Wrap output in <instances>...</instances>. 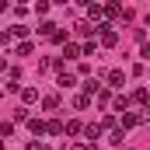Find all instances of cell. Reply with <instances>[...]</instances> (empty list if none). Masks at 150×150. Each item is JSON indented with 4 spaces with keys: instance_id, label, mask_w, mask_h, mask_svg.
Wrapping results in <instances>:
<instances>
[{
    "instance_id": "obj_1",
    "label": "cell",
    "mask_w": 150,
    "mask_h": 150,
    "mask_svg": "<svg viewBox=\"0 0 150 150\" xmlns=\"http://www.w3.org/2000/svg\"><path fill=\"white\" fill-rule=\"evenodd\" d=\"M94 32L101 35V45H105V49H112V45H119V32H115L112 25H105V21H101V25H94Z\"/></svg>"
},
{
    "instance_id": "obj_2",
    "label": "cell",
    "mask_w": 150,
    "mask_h": 150,
    "mask_svg": "<svg viewBox=\"0 0 150 150\" xmlns=\"http://www.w3.org/2000/svg\"><path fill=\"white\" fill-rule=\"evenodd\" d=\"M143 122H147V112H122V133L133 126H143Z\"/></svg>"
},
{
    "instance_id": "obj_3",
    "label": "cell",
    "mask_w": 150,
    "mask_h": 150,
    "mask_svg": "<svg viewBox=\"0 0 150 150\" xmlns=\"http://www.w3.org/2000/svg\"><path fill=\"white\" fill-rule=\"evenodd\" d=\"M101 18H105L101 4H87V25H101Z\"/></svg>"
},
{
    "instance_id": "obj_4",
    "label": "cell",
    "mask_w": 150,
    "mask_h": 150,
    "mask_svg": "<svg viewBox=\"0 0 150 150\" xmlns=\"http://www.w3.org/2000/svg\"><path fill=\"white\" fill-rule=\"evenodd\" d=\"M80 133H84L87 140H98V136H101V126H98V122H91V126H84Z\"/></svg>"
},
{
    "instance_id": "obj_5",
    "label": "cell",
    "mask_w": 150,
    "mask_h": 150,
    "mask_svg": "<svg viewBox=\"0 0 150 150\" xmlns=\"http://www.w3.org/2000/svg\"><path fill=\"white\" fill-rule=\"evenodd\" d=\"M147 87H136V94H133V98H129V101H133V105H140V108H143V105H147Z\"/></svg>"
},
{
    "instance_id": "obj_6",
    "label": "cell",
    "mask_w": 150,
    "mask_h": 150,
    "mask_svg": "<svg viewBox=\"0 0 150 150\" xmlns=\"http://www.w3.org/2000/svg\"><path fill=\"white\" fill-rule=\"evenodd\" d=\"M21 101H25V105L38 101V91H35V87H21Z\"/></svg>"
},
{
    "instance_id": "obj_7",
    "label": "cell",
    "mask_w": 150,
    "mask_h": 150,
    "mask_svg": "<svg viewBox=\"0 0 150 150\" xmlns=\"http://www.w3.org/2000/svg\"><path fill=\"white\" fill-rule=\"evenodd\" d=\"M77 56H80V45L67 42V49H63V63H67V59H77Z\"/></svg>"
},
{
    "instance_id": "obj_8",
    "label": "cell",
    "mask_w": 150,
    "mask_h": 150,
    "mask_svg": "<svg viewBox=\"0 0 150 150\" xmlns=\"http://www.w3.org/2000/svg\"><path fill=\"white\" fill-rule=\"evenodd\" d=\"M56 84H59V87H74V84H77V77H74V74H67V70H63V74L56 77Z\"/></svg>"
},
{
    "instance_id": "obj_9",
    "label": "cell",
    "mask_w": 150,
    "mask_h": 150,
    "mask_svg": "<svg viewBox=\"0 0 150 150\" xmlns=\"http://www.w3.org/2000/svg\"><path fill=\"white\" fill-rule=\"evenodd\" d=\"M122 80H126L122 70H108V84H112V87H122Z\"/></svg>"
},
{
    "instance_id": "obj_10",
    "label": "cell",
    "mask_w": 150,
    "mask_h": 150,
    "mask_svg": "<svg viewBox=\"0 0 150 150\" xmlns=\"http://www.w3.org/2000/svg\"><path fill=\"white\" fill-rule=\"evenodd\" d=\"M45 133H49V136H63V122H56V119L45 122Z\"/></svg>"
},
{
    "instance_id": "obj_11",
    "label": "cell",
    "mask_w": 150,
    "mask_h": 150,
    "mask_svg": "<svg viewBox=\"0 0 150 150\" xmlns=\"http://www.w3.org/2000/svg\"><path fill=\"white\" fill-rule=\"evenodd\" d=\"M28 129H32L35 136H42V133H45V122H42V119H28Z\"/></svg>"
},
{
    "instance_id": "obj_12",
    "label": "cell",
    "mask_w": 150,
    "mask_h": 150,
    "mask_svg": "<svg viewBox=\"0 0 150 150\" xmlns=\"http://www.w3.org/2000/svg\"><path fill=\"white\" fill-rule=\"evenodd\" d=\"M42 108H49V112L59 108V98H56V94H45V98H42Z\"/></svg>"
},
{
    "instance_id": "obj_13",
    "label": "cell",
    "mask_w": 150,
    "mask_h": 150,
    "mask_svg": "<svg viewBox=\"0 0 150 150\" xmlns=\"http://www.w3.org/2000/svg\"><path fill=\"white\" fill-rule=\"evenodd\" d=\"M101 11H105V18H119V14H122L119 4H108V7H101Z\"/></svg>"
},
{
    "instance_id": "obj_14",
    "label": "cell",
    "mask_w": 150,
    "mask_h": 150,
    "mask_svg": "<svg viewBox=\"0 0 150 150\" xmlns=\"http://www.w3.org/2000/svg\"><path fill=\"white\" fill-rule=\"evenodd\" d=\"M28 32H32V28H25V25H14V28H11L14 38H28Z\"/></svg>"
},
{
    "instance_id": "obj_15",
    "label": "cell",
    "mask_w": 150,
    "mask_h": 150,
    "mask_svg": "<svg viewBox=\"0 0 150 150\" xmlns=\"http://www.w3.org/2000/svg\"><path fill=\"white\" fill-rule=\"evenodd\" d=\"M122 140H126V133H122V129H112V133H108V143H115V147H119Z\"/></svg>"
},
{
    "instance_id": "obj_16",
    "label": "cell",
    "mask_w": 150,
    "mask_h": 150,
    "mask_svg": "<svg viewBox=\"0 0 150 150\" xmlns=\"http://www.w3.org/2000/svg\"><path fill=\"white\" fill-rule=\"evenodd\" d=\"M80 129H84V126H80V122H77V119H70V122H67V126H63V133H74V136H77V133H80Z\"/></svg>"
},
{
    "instance_id": "obj_17",
    "label": "cell",
    "mask_w": 150,
    "mask_h": 150,
    "mask_svg": "<svg viewBox=\"0 0 150 150\" xmlns=\"http://www.w3.org/2000/svg\"><path fill=\"white\" fill-rule=\"evenodd\" d=\"M52 32H56L52 21H42V25H38V35H52Z\"/></svg>"
},
{
    "instance_id": "obj_18",
    "label": "cell",
    "mask_w": 150,
    "mask_h": 150,
    "mask_svg": "<svg viewBox=\"0 0 150 150\" xmlns=\"http://www.w3.org/2000/svg\"><path fill=\"white\" fill-rule=\"evenodd\" d=\"M126 108H129V98L119 94V98H115V112H126Z\"/></svg>"
},
{
    "instance_id": "obj_19",
    "label": "cell",
    "mask_w": 150,
    "mask_h": 150,
    "mask_svg": "<svg viewBox=\"0 0 150 150\" xmlns=\"http://www.w3.org/2000/svg\"><path fill=\"white\" fill-rule=\"evenodd\" d=\"M84 87H87V91H84V94H87V98H91V94H98V91H101V87H98V80H87V84H84Z\"/></svg>"
},
{
    "instance_id": "obj_20",
    "label": "cell",
    "mask_w": 150,
    "mask_h": 150,
    "mask_svg": "<svg viewBox=\"0 0 150 150\" xmlns=\"http://www.w3.org/2000/svg\"><path fill=\"white\" fill-rule=\"evenodd\" d=\"M87 105H91V98H87V94H77V101H74V108H87Z\"/></svg>"
},
{
    "instance_id": "obj_21",
    "label": "cell",
    "mask_w": 150,
    "mask_h": 150,
    "mask_svg": "<svg viewBox=\"0 0 150 150\" xmlns=\"http://www.w3.org/2000/svg\"><path fill=\"white\" fill-rule=\"evenodd\" d=\"M18 56H32V42H21L18 45Z\"/></svg>"
},
{
    "instance_id": "obj_22",
    "label": "cell",
    "mask_w": 150,
    "mask_h": 150,
    "mask_svg": "<svg viewBox=\"0 0 150 150\" xmlns=\"http://www.w3.org/2000/svg\"><path fill=\"white\" fill-rule=\"evenodd\" d=\"M94 49H98V45H94V42H87V45H80V56H94Z\"/></svg>"
},
{
    "instance_id": "obj_23",
    "label": "cell",
    "mask_w": 150,
    "mask_h": 150,
    "mask_svg": "<svg viewBox=\"0 0 150 150\" xmlns=\"http://www.w3.org/2000/svg\"><path fill=\"white\" fill-rule=\"evenodd\" d=\"M0 136H14V122H4L0 126Z\"/></svg>"
},
{
    "instance_id": "obj_24",
    "label": "cell",
    "mask_w": 150,
    "mask_h": 150,
    "mask_svg": "<svg viewBox=\"0 0 150 150\" xmlns=\"http://www.w3.org/2000/svg\"><path fill=\"white\" fill-rule=\"evenodd\" d=\"M49 38H52V42H67V32H63V28H56V32H52Z\"/></svg>"
},
{
    "instance_id": "obj_25",
    "label": "cell",
    "mask_w": 150,
    "mask_h": 150,
    "mask_svg": "<svg viewBox=\"0 0 150 150\" xmlns=\"http://www.w3.org/2000/svg\"><path fill=\"white\" fill-rule=\"evenodd\" d=\"M74 150H94L91 143H74Z\"/></svg>"
},
{
    "instance_id": "obj_26",
    "label": "cell",
    "mask_w": 150,
    "mask_h": 150,
    "mask_svg": "<svg viewBox=\"0 0 150 150\" xmlns=\"http://www.w3.org/2000/svg\"><path fill=\"white\" fill-rule=\"evenodd\" d=\"M28 150H49V147H38V143H28Z\"/></svg>"
},
{
    "instance_id": "obj_27",
    "label": "cell",
    "mask_w": 150,
    "mask_h": 150,
    "mask_svg": "<svg viewBox=\"0 0 150 150\" xmlns=\"http://www.w3.org/2000/svg\"><path fill=\"white\" fill-rule=\"evenodd\" d=\"M4 70H7V59H4V56H0V74H4Z\"/></svg>"
},
{
    "instance_id": "obj_28",
    "label": "cell",
    "mask_w": 150,
    "mask_h": 150,
    "mask_svg": "<svg viewBox=\"0 0 150 150\" xmlns=\"http://www.w3.org/2000/svg\"><path fill=\"white\" fill-rule=\"evenodd\" d=\"M4 11H7V4H4V0H0V14H4Z\"/></svg>"
},
{
    "instance_id": "obj_29",
    "label": "cell",
    "mask_w": 150,
    "mask_h": 150,
    "mask_svg": "<svg viewBox=\"0 0 150 150\" xmlns=\"http://www.w3.org/2000/svg\"><path fill=\"white\" fill-rule=\"evenodd\" d=\"M0 150H7V147H4V140H0Z\"/></svg>"
}]
</instances>
